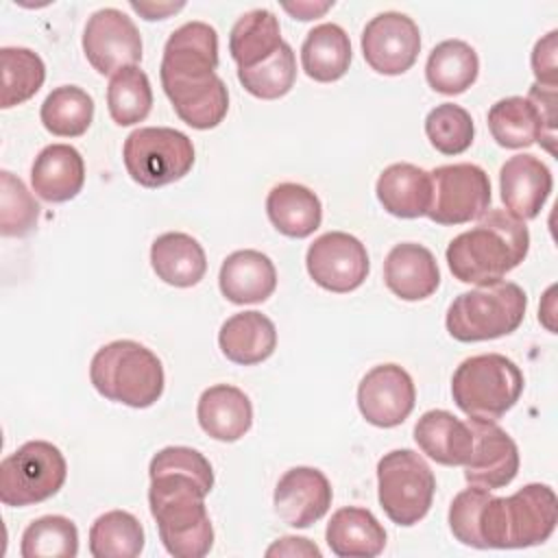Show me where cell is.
Masks as SVG:
<instances>
[{
	"label": "cell",
	"instance_id": "obj_35",
	"mask_svg": "<svg viewBox=\"0 0 558 558\" xmlns=\"http://www.w3.org/2000/svg\"><path fill=\"white\" fill-rule=\"evenodd\" d=\"M41 124L57 137H78L94 120L92 96L76 85L54 87L39 111Z\"/></svg>",
	"mask_w": 558,
	"mask_h": 558
},
{
	"label": "cell",
	"instance_id": "obj_23",
	"mask_svg": "<svg viewBox=\"0 0 558 558\" xmlns=\"http://www.w3.org/2000/svg\"><path fill=\"white\" fill-rule=\"evenodd\" d=\"M196 416L207 436L220 442H235L253 425V405L240 388L216 384L203 390L196 405Z\"/></svg>",
	"mask_w": 558,
	"mask_h": 558
},
{
	"label": "cell",
	"instance_id": "obj_5",
	"mask_svg": "<svg viewBox=\"0 0 558 558\" xmlns=\"http://www.w3.org/2000/svg\"><path fill=\"white\" fill-rule=\"evenodd\" d=\"M527 307L523 288L514 281H493L458 294L447 310V331L458 342H482L519 329Z\"/></svg>",
	"mask_w": 558,
	"mask_h": 558
},
{
	"label": "cell",
	"instance_id": "obj_37",
	"mask_svg": "<svg viewBox=\"0 0 558 558\" xmlns=\"http://www.w3.org/2000/svg\"><path fill=\"white\" fill-rule=\"evenodd\" d=\"M107 109L111 120L120 126L146 120L153 109V87L146 72L137 65L116 72L107 87Z\"/></svg>",
	"mask_w": 558,
	"mask_h": 558
},
{
	"label": "cell",
	"instance_id": "obj_36",
	"mask_svg": "<svg viewBox=\"0 0 558 558\" xmlns=\"http://www.w3.org/2000/svg\"><path fill=\"white\" fill-rule=\"evenodd\" d=\"M2 96L0 107L11 109L33 98L46 81V65L37 52L20 46L0 48Z\"/></svg>",
	"mask_w": 558,
	"mask_h": 558
},
{
	"label": "cell",
	"instance_id": "obj_26",
	"mask_svg": "<svg viewBox=\"0 0 558 558\" xmlns=\"http://www.w3.org/2000/svg\"><path fill=\"white\" fill-rule=\"evenodd\" d=\"M381 207L397 218H421L432 203L429 172L414 163H390L375 185Z\"/></svg>",
	"mask_w": 558,
	"mask_h": 558
},
{
	"label": "cell",
	"instance_id": "obj_27",
	"mask_svg": "<svg viewBox=\"0 0 558 558\" xmlns=\"http://www.w3.org/2000/svg\"><path fill=\"white\" fill-rule=\"evenodd\" d=\"M418 449L438 464H466L473 451V434L469 423H462L447 410H427L414 425Z\"/></svg>",
	"mask_w": 558,
	"mask_h": 558
},
{
	"label": "cell",
	"instance_id": "obj_18",
	"mask_svg": "<svg viewBox=\"0 0 558 558\" xmlns=\"http://www.w3.org/2000/svg\"><path fill=\"white\" fill-rule=\"evenodd\" d=\"M551 187V170L536 155H514L499 170L501 201L519 220L536 218L547 203Z\"/></svg>",
	"mask_w": 558,
	"mask_h": 558
},
{
	"label": "cell",
	"instance_id": "obj_25",
	"mask_svg": "<svg viewBox=\"0 0 558 558\" xmlns=\"http://www.w3.org/2000/svg\"><path fill=\"white\" fill-rule=\"evenodd\" d=\"M329 549L340 558H375L386 547V530L375 514L347 506L331 514L325 532Z\"/></svg>",
	"mask_w": 558,
	"mask_h": 558
},
{
	"label": "cell",
	"instance_id": "obj_29",
	"mask_svg": "<svg viewBox=\"0 0 558 558\" xmlns=\"http://www.w3.org/2000/svg\"><path fill=\"white\" fill-rule=\"evenodd\" d=\"M266 214L279 233L301 240L320 227L323 205L310 187L301 183H279L268 192Z\"/></svg>",
	"mask_w": 558,
	"mask_h": 558
},
{
	"label": "cell",
	"instance_id": "obj_6",
	"mask_svg": "<svg viewBox=\"0 0 558 558\" xmlns=\"http://www.w3.org/2000/svg\"><path fill=\"white\" fill-rule=\"evenodd\" d=\"M521 392L523 373L501 353L466 357L451 377V397L469 418L497 421L519 401Z\"/></svg>",
	"mask_w": 558,
	"mask_h": 558
},
{
	"label": "cell",
	"instance_id": "obj_45",
	"mask_svg": "<svg viewBox=\"0 0 558 558\" xmlns=\"http://www.w3.org/2000/svg\"><path fill=\"white\" fill-rule=\"evenodd\" d=\"M266 556H316V558H320V549L303 536H281L266 549Z\"/></svg>",
	"mask_w": 558,
	"mask_h": 558
},
{
	"label": "cell",
	"instance_id": "obj_17",
	"mask_svg": "<svg viewBox=\"0 0 558 558\" xmlns=\"http://www.w3.org/2000/svg\"><path fill=\"white\" fill-rule=\"evenodd\" d=\"M218 33L205 22H185L170 33L159 68L161 78L201 81L216 74Z\"/></svg>",
	"mask_w": 558,
	"mask_h": 558
},
{
	"label": "cell",
	"instance_id": "obj_32",
	"mask_svg": "<svg viewBox=\"0 0 558 558\" xmlns=\"http://www.w3.org/2000/svg\"><path fill=\"white\" fill-rule=\"evenodd\" d=\"M480 72V59L473 46L462 39H445L436 44L425 63L429 87L445 96L466 92Z\"/></svg>",
	"mask_w": 558,
	"mask_h": 558
},
{
	"label": "cell",
	"instance_id": "obj_38",
	"mask_svg": "<svg viewBox=\"0 0 558 558\" xmlns=\"http://www.w3.org/2000/svg\"><path fill=\"white\" fill-rule=\"evenodd\" d=\"M20 554L24 558H74L78 554V530L68 517H39L24 530Z\"/></svg>",
	"mask_w": 558,
	"mask_h": 558
},
{
	"label": "cell",
	"instance_id": "obj_30",
	"mask_svg": "<svg viewBox=\"0 0 558 558\" xmlns=\"http://www.w3.org/2000/svg\"><path fill=\"white\" fill-rule=\"evenodd\" d=\"M281 44L279 20L268 9H253L240 15L229 33V52L238 70H251L264 63Z\"/></svg>",
	"mask_w": 558,
	"mask_h": 558
},
{
	"label": "cell",
	"instance_id": "obj_28",
	"mask_svg": "<svg viewBox=\"0 0 558 558\" xmlns=\"http://www.w3.org/2000/svg\"><path fill=\"white\" fill-rule=\"evenodd\" d=\"M150 264L155 275L174 288H192L207 272V257L196 238L168 231L150 246Z\"/></svg>",
	"mask_w": 558,
	"mask_h": 558
},
{
	"label": "cell",
	"instance_id": "obj_21",
	"mask_svg": "<svg viewBox=\"0 0 558 558\" xmlns=\"http://www.w3.org/2000/svg\"><path fill=\"white\" fill-rule=\"evenodd\" d=\"M218 286L222 296L235 305L262 303L277 288V270L262 251L242 248L225 257Z\"/></svg>",
	"mask_w": 558,
	"mask_h": 558
},
{
	"label": "cell",
	"instance_id": "obj_40",
	"mask_svg": "<svg viewBox=\"0 0 558 558\" xmlns=\"http://www.w3.org/2000/svg\"><path fill=\"white\" fill-rule=\"evenodd\" d=\"M425 135L442 155H460L473 144L475 126L471 113L453 102L436 105L425 118Z\"/></svg>",
	"mask_w": 558,
	"mask_h": 558
},
{
	"label": "cell",
	"instance_id": "obj_13",
	"mask_svg": "<svg viewBox=\"0 0 558 558\" xmlns=\"http://www.w3.org/2000/svg\"><path fill=\"white\" fill-rule=\"evenodd\" d=\"M421 50V31L412 17L399 11L377 13L362 31L366 63L386 76L408 72Z\"/></svg>",
	"mask_w": 558,
	"mask_h": 558
},
{
	"label": "cell",
	"instance_id": "obj_20",
	"mask_svg": "<svg viewBox=\"0 0 558 558\" xmlns=\"http://www.w3.org/2000/svg\"><path fill=\"white\" fill-rule=\"evenodd\" d=\"M161 87L177 116L192 129H214L229 111V92L218 74L201 81L161 78Z\"/></svg>",
	"mask_w": 558,
	"mask_h": 558
},
{
	"label": "cell",
	"instance_id": "obj_43",
	"mask_svg": "<svg viewBox=\"0 0 558 558\" xmlns=\"http://www.w3.org/2000/svg\"><path fill=\"white\" fill-rule=\"evenodd\" d=\"M558 50V31H549L545 37H541L534 44L532 50V72L536 76L538 85H547V87H556L558 78H556V52Z\"/></svg>",
	"mask_w": 558,
	"mask_h": 558
},
{
	"label": "cell",
	"instance_id": "obj_33",
	"mask_svg": "<svg viewBox=\"0 0 558 558\" xmlns=\"http://www.w3.org/2000/svg\"><path fill=\"white\" fill-rule=\"evenodd\" d=\"M488 129L493 140L504 148L517 150L536 142L547 148L543 120L532 100L523 96H508L497 100L488 109Z\"/></svg>",
	"mask_w": 558,
	"mask_h": 558
},
{
	"label": "cell",
	"instance_id": "obj_1",
	"mask_svg": "<svg viewBox=\"0 0 558 558\" xmlns=\"http://www.w3.org/2000/svg\"><path fill=\"white\" fill-rule=\"evenodd\" d=\"M150 514L174 558H203L214 545L205 497L214 488L209 460L192 447H163L148 466Z\"/></svg>",
	"mask_w": 558,
	"mask_h": 558
},
{
	"label": "cell",
	"instance_id": "obj_15",
	"mask_svg": "<svg viewBox=\"0 0 558 558\" xmlns=\"http://www.w3.org/2000/svg\"><path fill=\"white\" fill-rule=\"evenodd\" d=\"M473 434V451L464 464V480L486 490L508 486L519 473L517 442L495 421H466Z\"/></svg>",
	"mask_w": 558,
	"mask_h": 558
},
{
	"label": "cell",
	"instance_id": "obj_47",
	"mask_svg": "<svg viewBox=\"0 0 558 558\" xmlns=\"http://www.w3.org/2000/svg\"><path fill=\"white\" fill-rule=\"evenodd\" d=\"M290 15H294L296 20H314L318 15H323L327 9L333 7V2H296V4H290V2H283L281 4Z\"/></svg>",
	"mask_w": 558,
	"mask_h": 558
},
{
	"label": "cell",
	"instance_id": "obj_7",
	"mask_svg": "<svg viewBox=\"0 0 558 558\" xmlns=\"http://www.w3.org/2000/svg\"><path fill=\"white\" fill-rule=\"evenodd\" d=\"M436 477L421 453L392 449L377 462V497L388 519L410 527L432 508Z\"/></svg>",
	"mask_w": 558,
	"mask_h": 558
},
{
	"label": "cell",
	"instance_id": "obj_22",
	"mask_svg": "<svg viewBox=\"0 0 558 558\" xmlns=\"http://www.w3.org/2000/svg\"><path fill=\"white\" fill-rule=\"evenodd\" d=\"M33 192L48 203L72 201L85 183V161L70 144H50L33 161Z\"/></svg>",
	"mask_w": 558,
	"mask_h": 558
},
{
	"label": "cell",
	"instance_id": "obj_3",
	"mask_svg": "<svg viewBox=\"0 0 558 558\" xmlns=\"http://www.w3.org/2000/svg\"><path fill=\"white\" fill-rule=\"evenodd\" d=\"M558 523V499L547 484H525L510 497L488 495L477 514L484 549H514L545 543Z\"/></svg>",
	"mask_w": 558,
	"mask_h": 558
},
{
	"label": "cell",
	"instance_id": "obj_14",
	"mask_svg": "<svg viewBox=\"0 0 558 558\" xmlns=\"http://www.w3.org/2000/svg\"><path fill=\"white\" fill-rule=\"evenodd\" d=\"M416 403V388L399 364L373 366L357 386V408L375 427L401 425Z\"/></svg>",
	"mask_w": 558,
	"mask_h": 558
},
{
	"label": "cell",
	"instance_id": "obj_9",
	"mask_svg": "<svg viewBox=\"0 0 558 558\" xmlns=\"http://www.w3.org/2000/svg\"><path fill=\"white\" fill-rule=\"evenodd\" d=\"M129 177L142 187H163L183 179L194 166L192 140L170 126L135 129L122 148Z\"/></svg>",
	"mask_w": 558,
	"mask_h": 558
},
{
	"label": "cell",
	"instance_id": "obj_2",
	"mask_svg": "<svg viewBox=\"0 0 558 558\" xmlns=\"http://www.w3.org/2000/svg\"><path fill=\"white\" fill-rule=\"evenodd\" d=\"M530 251V231L506 209H488L477 225L456 235L447 246L451 275L462 283L501 281Z\"/></svg>",
	"mask_w": 558,
	"mask_h": 558
},
{
	"label": "cell",
	"instance_id": "obj_19",
	"mask_svg": "<svg viewBox=\"0 0 558 558\" xmlns=\"http://www.w3.org/2000/svg\"><path fill=\"white\" fill-rule=\"evenodd\" d=\"M384 281L395 296L423 301L440 286V270L429 248L416 242H401L384 259Z\"/></svg>",
	"mask_w": 558,
	"mask_h": 558
},
{
	"label": "cell",
	"instance_id": "obj_24",
	"mask_svg": "<svg viewBox=\"0 0 558 558\" xmlns=\"http://www.w3.org/2000/svg\"><path fill=\"white\" fill-rule=\"evenodd\" d=\"M218 344L229 362L253 366L275 353L277 329L275 323L262 312H240L222 323L218 331Z\"/></svg>",
	"mask_w": 558,
	"mask_h": 558
},
{
	"label": "cell",
	"instance_id": "obj_4",
	"mask_svg": "<svg viewBox=\"0 0 558 558\" xmlns=\"http://www.w3.org/2000/svg\"><path fill=\"white\" fill-rule=\"evenodd\" d=\"M98 395L129 408H150L163 395L161 360L135 340H113L100 347L89 364Z\"/></svg>",
	"mask_w": 558,
	"mask_h": 558
},
{
	"label": "cell",
	"instance_id": "obj_34",
	"mask_svg": "<svg viewBox=\"0 0 558 558\" xmlns=\"http://www.w3.org/2000/svg\"><path fill=\"white\" fill-rule=\"evenodd\" d=\"M144 549V527L126 510H109L89 527V554L94 558H135Z\"/></svg>",
	"mask_w": 558,
	"mask_h": 558
},
{
	"label": "cell",
	"instance_id": "obj_44",
	"mask_svg": "<svg viewBox=\"0 0 558 558\" xmlns=\"http://www.w3.org/2000/svg\"><path fill=\"white\" fill-rule=\"evenodd\" d=\"M525 98L532 100V105L536 107V111H538V116L543 120L547 150L554 153V142H556V87H547V85L534 83Z\"/></svg>",
	"mask_w": 558,
	"mask_h": 558
},
{
	"label": "cell",
	"instance_id": "obj_16",
	"mask_svg": "<svg viewBox=\"0 0 558 558\" xmlns=\"http://www.w3.org/2000/svg\"><path fill=\"white\" fill-rule=\"evenodd\" d=\"M331 484L323 471L314 466L288 469L272 495L275 514L290 527H310L323 519L331 506Z\"/></svg>",
	"mask_w": 558,
	"mask_h": 558
},
{
	"label": "cell",
	"instance_id": "obj_41",
	"mask_svg": "<svg viewBox=\"0 0 558 558\" xmlns=\"http://www.w3.org/2000/svg\"><path fill=\"white\" fill-rule=\"evenodd\" d=\"M39 220V203L9 170L0 172V233L4 238L28 235Z\"/></svg>",
	"mask_w": 558,
	"mask_h": 558
},
{
	"label": "cell",
	"instance_id": "obj_39",
	"mask_svg": "<svg viewBox=\"0 0 558 558\" xmlns=\"http://www.w3.org/2000/svg\"><path fill=\"white\" fill-rule=\"evenodd\" d=\"M238 81L251 96L262 100H277L286 96L296 81V59L292 46L283 41L279 50L264 63L251 70H238Z\"/></svg>",
	"mask_w": 558,
	"mask_h": 558
},
{
	"label": "cell",
	"instance_id": "obj_10",
	"mask_svg": "<svg viewBox=\"0 0 558 558\" xmlns=\"http://www.w3.org/2000/svg\"><path fill=\"white\" fill-rule=\"evenodd\" d=\"M432 203L427 218L436 225H464L488 211L490 179L475 163H449L429 172Z\"/></svg>",
	"mask_w": 558,
	"mask_h": 558
},
{
	"label": "cell",
	"instance_id": "obj_11",
	"mask_svg": "<svg viewBox=\"0 0 558 558\" xmlns=\"http://www.w3.org/2000/svg\"><path fill=\"white\" fill-rule=\"evenodd\" d=\"M305 266L316 286L338 294L360 288L371 270L366 246L344 231L316 238L307 248Z\"/></svg>",
	"mask_w": 558,
	"mask_h": 558
},
{
	"label": "cell",
	"instance_id": "obj_42",
	"mask_svg": "<svg viewBox=\"0 0 558 558\" xmlns=\"http://www.w3.org/2000/svg\"><path fill=\"white\" fill-rule=\"evenodd\" d=\"M488 495H490V490L480 488V486L464 488L453 497V501L449 506V530L456 536V541H460L466 547L484 549L480 534H477V514Z\"/></svg>",
	"mask_w": 558,
	"mask_h": 558
},
{
	"label": "cell",
	"instance_id": "obj_31",
	"mask_svg": "<svg viewBox=\"0 0 558 558\" xmlns=\"http://www.w3.org/2000/svg\"><path fill=\"white\" fill-rule=\"evenodd\" d=\"M351 63V41L342 26L325 22L314 26L301 46L303 72L318 81L331 83L347 74Z\"/></svg>",
	"mask_w": 558,
	"mask_h": 558
},
{
	"label": "cell",
	"instance_id": "obj_12",
	"mask_svg": "<svg viewBox=\"0 0 558 558\" xmlns=\"http://www.w3.org/2000/svg\"><path fill=\"white\" fill-rule=\"evenodd\" d=\"M83 52L98 74H116L142 61V35L120 9H98L85 24Z\"/></svg>",
	"mask_w": 558,
	"mask_h": 558
},
{
	"label": "cell",
	"instance_id": "obj_8",
	"mask_svg": "<svg viewBox=\"0 0 558 558\" xmlns=\"http://www.w3.org/2000/svg\"><path fill=\"white\" fill-rule=\"evenodd\" d=\"M68 477V462L48 440H28L0 462V501L11 508L33 506L57 495Z\"/></svg>",
	"mask_w": 558,
	"mask_h": 558
},
{
	"label": "cell",
	"instance_id": "obj_46",
	"mask_svg": "<svg viewBox=\"0 0 558 558\" xmlns=\"http://www.w3.org/2000/svg\"><path fill=\"white\" fill-rule=\"evenodd\" d=\"M185 4L183 2H166V4H155V2H131V9L137 11L140 15H144V20H166L168 15L181 11Z\"/></svg>",
	"mask_w": 558,
	"mask_h": 558
}]
</instances>
